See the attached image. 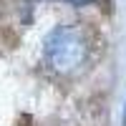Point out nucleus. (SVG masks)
Wrapping results in <instances>:
<instances>
[{"label":"nucleus","mask_w":126,"mask_h":126,"mask_svg":"<svg viewBox=\"0 0 126 126\" xmlns=\"http://www.w3.org/2000/svg\"><path fill=\"white\" fill-rule=\"evenodd\" d=\"M46 58L58 73L76 71L86 58V40L73 25H61L46 40Z\"/></svg>","instance_id":"1"},{"label":"nucleus","mask_w":126,"mask_h":126,"mask_svg":"<svg viewBox=\"0 0 126 126\" xmlns=\"http://www.w3.org/2000/svg\"><path fill=\"white\" fill-rule=\"evenodd\" d=\"M68 3H73V5H86V3H91V0H68Z\"/></svg>","instance_id":"2"}]
</instances>
